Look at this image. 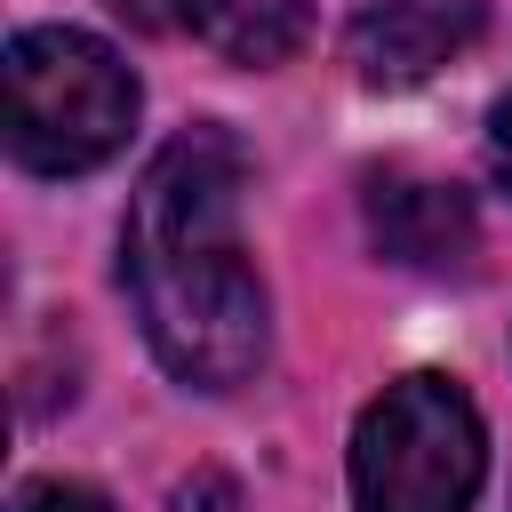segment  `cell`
Returning a JSON list of instances; mask_svg holds the SVG:
<instances>
[{"label":"cell","mask_w":512,"mask_h":512,"mask_svg":"<svg viewBox=\"0 0 512 512\" xmlns=\"http://www.w3.org/2000/svg\"><path fill=\"white\" fill-rule=\"evenodd\" d=\"M480 0H376L352 16L344 56L368 88H416L480 40Z\"/></svg>","instance_id":"277c9868"},{"label":"cell","mask_w":512,"mask_h":512,"mask_svg":"<svg viewBox=\"0 0 512 512\" xmlns=\"http://www.w3.org/2000/svg\"><path fill=\"white\" fill-rule=\"evenodd\" d=\"M488 472L480 408L456 376H400L352 424V496L360 512H464Z\"/></svg>","instance_id":"3957f363"},{"label":"cell","mask_w":512,"mask_h":512,"mask_svg":"<svg viewBox=\"0 0 512 512\" xmlns=\"http://www.w3.org/2000/svg\"><path fill=\"white\" fill-rule=\"evenodd\" d=\"M488 168H496V184L512 192V96L488 112Z\"/></svg>","instance_id":"30bf717a"},{"label":"cell","mask_w":512,"mask_h":512,"mask_svg":"<svg viewBox=\"0 0 512 512\" xmlns=\"http://www.w3.org/2000/svg\"><path fill=\"white\" fill-rule=\"evenodd\" d=\"M240 144L184 128L152 152L120 224V280L168 376L232 392L264 360V280L240 240Z\"/></svg>","instance_id":"6da1fadb"},{"label":"cell","mask_w":512,"mask_h":512,"mask_svg":"<svg viewBox=\"0 0 512 512\" xmlns=\"http://www.w3.org/2000/svg\"><path fill=\"white\" fill-rule=\"evenodd\" d=\"M136 32H176V24H192V0H112Z\"/></svg>","instance_id":"9c48e42d"},{"label":"cell","mask_w":512,"mask_h":512,"mask_svg":"<svg viewBox=\"0 0 512 512\" xmlns=\"http://www.w3.org/2000/svg\"><path fill=\"white\" fill-rule=\"evenodd\" d=\"M168 512H248V496H240V480H232V472L200 464V472H184V480H176Z\"/></svg>","instance_id":"52a82bcc"},{"label":"cell","mask_w":512,"mask_h":512,"mask_svg":"<svg viewBox=\"0 0 512 512\" xmlns=\"http://www.w3.org/2000/svg\"><path fill=\"white\" fill-rule=\"evenodd\" d=\"M192 32L224 64H280L312 32V0H192Z\"/></svg>","instance_id":"8992f818"},{"label":"cell","mask_w":512,"mask_h":512,"mask_svg":"<svg viewBox=\"0 0 512 512\" xmlns=\"http://www.w3.org/2000/svg\"><path fill=\"white\" fill-rule=\"evenodd\" d=\"M368 240L408 264V272H464L480 256V216L456 184L440 176H408V168H376L368 176Z\"/></svg>","instance_id":"5b68a950"},{"label":"cell","mask_w":512,"mask_h":512,"mask_svg":"<svg viewBox=\"0 0 512 512\" xmlns=\"http://www.w3.org/2000/svg\"><path fill=\"white\" fill-rule=\"evenodd\" d=\"M136 128V72L80 24L8 40V152L32 176H88Z\"/></svg>","instance_id":"7a4b0ae2"},{"label":"cell","mask_w":512,"mask_h":512,"mask_svg":"<svg viewBox=\"0 0 512 512\" xmlns=\"http://www.w3.org/2000/svg\"><path fill=\"white\" fill-rule=\"evenodd\" d=\"M8 512H112V504L96 488H80V480H32V488H16Z\"/></svg>","instance_id":"ba28073f"}]
</instances>
